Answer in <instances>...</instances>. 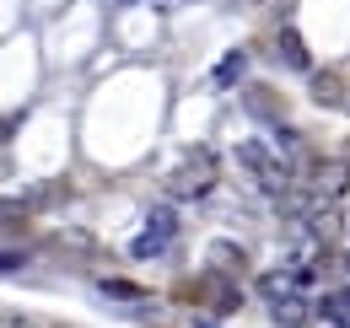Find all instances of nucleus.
<instances>
[{
    "label": "nucleus",
    "instance_id": "12",
    "mask_svg": "<svg viewBox=\"0 0 350 328\" xmlns=\"http://www.w3.org/2000/svg\"><path fill=\"white\" fill-rule=\"evenodd\" d=\"M345 269H350V253H345Z\"/></svg>",
    "mask_w": 350,
    "mask_h": 328
},
{
    "label": "nucleus",
    "instance_id": "6",
    "mask_svg": "<svg viewBox=\"0 0 350 328\" xmlns=\"http://www.w3.org/2000/svg\"><path fill=\"white\" fill-rule=\"evenodd\" d=\"M318 312H323V323H340V328H350V290H329Z\"/></svg>",
    "mask_w": 350,
    "mask_h": 328
},
{
    "label": "nucleus",
    "instance_id": "5",
    "mask_svg": "<svg viewBox=\"0 0 350 328\" xmlns=\"http://www.w3.org/2000/svg\"><path fill=\"white\" fill-rule=\"evenodd\" d=\"M269 312H275L280 328H302L307 323V301L302 296H280V301H269Z\"/></svg>",
    "mask_w": 350,
    "mask_h": 328
},
{
    "label": "nucleus",
    "instance_id": "7",
    "mask_svg": "<svg viewBox=\"0 0 350 328\" xmlns=\"http://www.w3.org/2000/svg\"><path fill=\"white\" fill-rule=\"evenodd\" d=\"M97 296H108V301H146V290L135 286V280H97Z\"/></svg>",
    "mask_w": 350,
    "mask_h": 328
},
{
    "label": "nucleus",
    "instance_id": "4",
    "mask_svg": "<svg viewBox=\"0 0 350 328\" xmlns=\"http://www.w3.org/2000/svg\"><path fill=\"white\" fill-rule=\"evenodd\" d=\"M280 59L291 65V70H312V54H307V43L297 27H280Z\"/></svg>",
    "mask_w": 350,
    "mask_h": 328
},
{
    "label": "nucleus",
    "instance_id": "9",
    "mask_svg": "<svg viewBox=\"0 0 350 328\" xmlns=\"http://www.w3.org/2000/svg\"><path fill=\"white\" fill-rule=\"evenodd\" d=\"M312 97H318V102H340V97H345V86L334 81V76H312Z\"/></svg>",
    "mask_w": 350,
    "mask_h": 328
},
{
    "label": "nucleus",
    "instance_id": "8",
    "mask_svg": "<svg viewBox=\"0 0 350 328\" xmlns=\"http://www.w3.org/2000/svg\"><path fill=\"white\" fill-rule=\"evenodd\" d=\"M243 70H248V59L232 49V54H221V65H216V76H211V86H232L237 76H243Z\"/></svg>",
    "mask_w": 350,
    "mask_h": 328
},
{
    "label": "nucleus",
    "instance_id": "2",
    "mask_svg": "<svg viewBox=\"0 0 350 328\" xmlns=\"http://www.w3.org/2000/svg\"><path fill=\"white\" fill-rule=\"evenodd\" d=\"M237 167L259 183L264 194H280V189H286V156H275L264 140H243V146H237Z\"/></svg>",
    "mask_w": 350,
    "mask_h": 328
},
{
    "label": "nucleus",
    "instance_id": "1",
    "mask_svg": "<svg viewBox=\"0 0 350 328\" xmlns=\"http://www.w3.org/2000/svg\"><path fill=\"white\" fill-rule=\"evenodd\" d=\"M216 172H221V162L211 156V151H189V162L167 172L162 194H167V200H200V194L216 189Z\"/></svg>",
    "mask_w": 350,
    "mask_h": 328
},
{
    "label": "nucleus",
    "instance_id": "3",
    "mask_svg": "<svg viewBox=\"0 0 350 328\" xmlns=\"http://www.w3.org/2000/svg\"><path fill=\"white\" fill-rule=\"evenodd\" d=\"M173 232H178V215H173V210H151L146 226H140V237L130 243V253H135V258H157V253H167Z\"/></svg>",
    "mask_w": 350,
    "mask_h": 328
},
{
    "label": "nucleus",
    "instance_id": "11",
    "mask_svg": "<svg viewBox=\"0 0 350 328\" xmlns=\"http://www.w3.org/2000/svg\"><path fill=\"white\" fill-rule=\"evenodd\" d=\"M11 328H33V323H11Z\"/></svg>",
    "mask_w": 350,
    "mask_h": 328
},
{
    "label": "nucleus",
    "instance_id": "10",
    "mask_svg": "<svg viewBox=\"0 0 350 328\" xmlns=\"http://www.w3.org/2000/svg\"><path fill=\"white\" fill-rule=\"evenodd\" d=\"M5 135H11V124H0V140H5Z\"/></svg>",
    "mask_w": 350,
    "mask_h": 328
}]
</instances>
